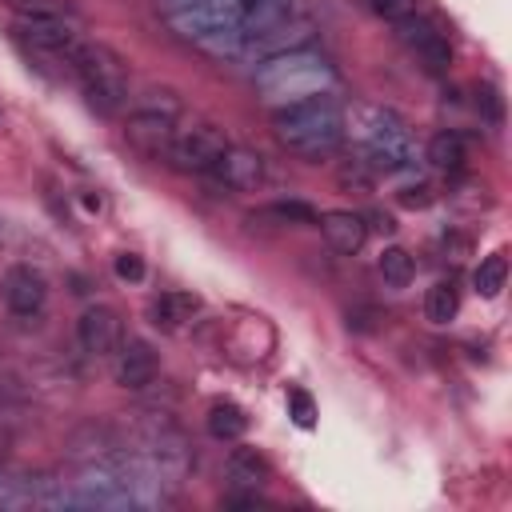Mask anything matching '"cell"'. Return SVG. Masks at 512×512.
Masks as SVG:
<instances>
[{"label": "cell", "instance_id": "6", "mask_svg": "<svg viewBox=\"0 0 512 512\" xmlns=\"http://www.w3.org/2000/svg\"><path fill=\"white\" fill-rule=\"evenodd\" d=\"M176 120H180L176 92L172 88H152V92H144L132 104L128 120H124V140L144 160H164L168 156V144L176 136Z\"/></svg>", "mask_w": 512, "mask_h": 512}, {"label": "cell", "instance_id": "32", "mask_svg": "<svg viewBox=\"0 0 512 512\" xmlns=\"http://www.w3.org/2000/svg\"><path fill=\"white\" fill-rule=\"evenodd\" d=\"M372 224H376V232H392V228H396V224H392V216H380V212L372 216Z\"/></svg>", "mask_w": 512, "mask_h": 512}, {"label": "cell", "instance_id": "18", "mask_svg": "<svg viewBox=\"0 0 512 512\" xmlns=\"http://www.w3.org/2000/svg\"><path fill=\"white\" fill-rule=\"evenodd\" d=\"M224 476L240 492H260L272 480V468H268V460L256 448H232L228 460H224Z\"/></svg>", "mask_w": 512, "mask_h": 512}, {"label": "cell", "instance_id": "12", "mask_svg": "<svg viewBox=\"0 0 512 512\" xmlns=\"http://www.w3.org/2000/svg\"><path fill=\"white\" fill-rule=\"evenodd\" d=\"M0 296H4L12 316L36 320L44 312V304H48V280L32 264H12L4 272V280H0Z\"/></svg>", "mask_w": 512, "mask_h": 512}, {"label": "cell", "instance_id": "31", "mask_svg": "<svg viewBox=\"0 0 512 512\" xmlns=\"http://www.w3.org/2000/svg\"><path fill=\"white\" fill-rule=\"evenodd\" d=\"M480 104H484L488 120H492V124H500V96H496L492 88H484V92H480Z\"/></svg>", "mask_w": 512, "mask_h": 512}, {"label": "cell", "instance_id": "15", "mask_svg": "<svg viewBox=\"0 0 512 512\" xmlns=\"http://www.w3.org/2000/svg\"><path fill=\"white\" fill-rule=\"evenodd\" d=\"M320 232H324V244L336 252V256H356L368 240V224L360 212H348V208H336V212H324L320 220Z\"/></svg>", "mask_w": 512, "mask_h": 512}, {"label": "cell", "instance_id": "8", "mask_svg": "<svg viewBox=\"0 0 512 512\" xmlns=\"http://www.w3.org/2000/svg\"><path fill=\"white\" fill-rule=\"evenodd\" d=\"M224 148H228L224 128H216V124H208V120H196V124H188V128H176V136H172L164 160H168L176 172L204 176V172L220 160Z\"/></svg>", "mask_w": 512, "mask_h": 512}, {"label": "cell", "instance_id": "22", "mask_svg": "<svg viewBox=\"0 0 512 512\" xmlns=\"http://www.w3.org/2000/svg\"><path fill=\"white\" fill-rule=\"evenodd\" d=\"M376 268H380V276H384L388 288H408L412 276H416V260H412L404 248H384Z\"/></svg>", "mask_w": 512, "mask_h": 512}, {"label": "cell", "instance_id": "4", "mask_svg": "<svg viewBox=\"0 0 512 512\" xmlns=\"http://www.w3.org/2000/svg\"><path fill=\"white\" fill-rule=\"evenodd\" d=\"M348 136L360 144V160L372 172H400L412 164V132L408 124L380 104H364L348 120Z\"/></svg>", "mask_w": 512, "mask_h": 512}, {"label": "cell", "instance_id": "7", "mask_svg": "<svg viewBox=\"0 0 512 512\" xmlns=\"http://www.w3.org/2000/svg\"><path fill=\"white\" fill-rule=\"evenodd\" d=\"M72 500H76V508H96V512H128V508H136V496L124 484V476L112 464V456L80 464V472L72 480Z\"/></svg>", "mask_w": 512, "mask_h": 512}, {"label": "cell", "instance_id": "11", "mask_svg": "<svg viewBox=\"0 0 512 512\" xmlns=\"http://www.w3.org/2000/svg\"><path fill=\"white\" fill-rule=\"evenodd\" d=\"M12 32H16L20 44H28V48H36L44 56H60V60H68L76 52V44L84 40L76 20H28V16H16Z\"/></svg>", "mask_w": 512, "mask_h": 512}, {"label": "cell", "instance_id": "24", "mask_svg": "<svg viewBox=\"0 0 512 512\" xmlns=\"http://www.w3.org/2000/svg\"><path fill=\"white\" fill-rule=\"evenodd\" d=\"M8 8L28 20H76L68 0H8Z\"/></svg>", "mask_w": 512, "mask_h": 512}, {"label": "cell", "instance_id": "29", "mask_svg": "<svg viewBox=\"0 0 512 512\" xmlns=\"http://www.w3.org/2000/svg\"><path fill=\"white\" fill-rule=\"evenodd\" d=\"M112 268H116V276L128 280V284H140V280H144V260H140L136 252H120Z\"/></svg>", "mask_w": 512, "mask_h": 512}, {"label": "cell", "instance_id": "30", "mask_svg": "<svg viewBox=\"0 0 512 512\" xmlns=\"http://www.w3.org/2000/svg\"><path fill=\"white\" fill-rule=\"evenodd\" d=\"M272 216H280V220H300V224H316L320 216L308 208V204H296V200H288V204H276V208H268Z\"/></svg>", "mask_w": 512, "mask_h": 512}, {"label": "cell", "instance_id": "28", "mask_svg": "<svg viewBox=\"0 0 512 512\" xmlns=\"http://www.w3.org/2000/svg\"><path fill=\"white\" fill-rule=\"evenodd\" d=\"M396 200H400L404 208H428V204H432V188H428L424 180H416V184H404V188L396 192Z\"/></svg>", "mask_w": 512, "mask_h": 512}, {"label": "cell", "instance_id": "25", "mask_svg": "<svg viewBox=\"0 0 512 512\" xmlns=\"http://www.w3.org/2000/svg\"><path fill=\"white\" fill-rule=\"evenodd\" d=\"M336 180H340V188H348V192H372L376 172H372L364 160H348V164H340Z\"/></svg>", "mask_w": 512, "mask_h": 512}, {"label": "cell", "instance_id": "23", "mask_svg": "<svg viewBox=\"0 0 512 512\" xmlns=\"http://www.w3.org/2000/svg\"><path fill=\"white\" fill-rule=\"evenodd\" d=\"M504 280H508V260H504V252L484 256V260L476 264V272H472V284H476L480 296H500Z\"/></svg>", "mask_w": 512, "mask_h": 512}, {"label": "cell", "instance_id": "1", "mask_svg": "<svg viewBox=\"0 0 512 512\" xmlns=\"http://www.w3.org/2000/svg\"><path fill=\"white\" fill-rule=\"evenodd\" d=\"M272 132L280 140V148H288L300 160H328L340 152V144L348 140V112L340 108V100L332 92L276 108L272 116Z\"/></svg>", "mask_w": 512, "mask_h": 512}, {"label": "cell", "instance_id": "2", "mask_svg": "<svg viewBox=\"0 0 512 512\" xmlns=\"http://www.w3.org/2000/svg\"><path fill=\"white\" fill-rule=\"evenodd\" d=\"M256 96L272 108H288V104H300V100H312V96H324L336 88V68L316 52V48H284V52H272L260 60L256 76Z\"/></svg>", "mask_w": 512, "mask_h": 512}, {"label": "cell", "instance_id": "27", "mask_svg": "<svg viewBox=\"0 0 512 512\" xmlns=\"http://www.w3.org/2000/svg\"><path fill=\"white\" fill-rule=\"evenodd\" d=\"M368 4H372V12H376V16H384L388 24H396V20L416 16V12H420V0H368Z\"/></svg>", "mask_w": 512, "mask_h": 512}, {"label": "cell", "instance_id": "17", "mask_svg": "<svg viewBox=\"0 0 512 512\" xmlns=\"http://www.w3.org/2000/svg\"><path fill=\"white\" fill-rule=\"evenodd\" d=\"M196 312H200V296L184 292V288H168V292L152 296V304H148V320L164 332H180Z\"/></svg>", "mask_w": 512, "mask_h": 512}, {"label": "cell", "instance_id": "5", "mask_svg": "<svg viewBox=\"0 0 512 512\" xmlns=\"http://www.w3.org/2000/svg\"><path fill=\"white\" fill-rule=\"evenodd\" d=\"M68 64H72L92 112L116 116L128 104V68L120 60V52H112L100 40H80L76 52L68 56Z\"/></svg>", "mask_w": 512, "mask_h": 512}, {"label": "cell", "instance_id": "13", "mask_svg": "<svg viewBox=\"0 0 512 512\" xmlns=\"http://www.w3.org/2000/svg\"><path fill=\"white\" fill-rule=\"evenodd\" d=\"M76 340L88 356H116V348L124 344L120 312L108 308V304H88L76 320Z\"/></svg>", "mask_w": 512, "mask_h": 512}, {"label": "cell", "instance_id": "3", "mask_svg": "<svg viewBox=\"0 0 512 512\" xmlns=\"http://www.w3.org/2000/svg\"><path fill=\"white\" fill-rule=\"evenodd\" d=\"M164 20L188 44L212 56H240L244 0H164Z\"/></svg>", "mask_w": 512, "mask_h": 512}, {"label": "cell", "instance_id": "9", "mask_svg": "<svg viewBox=\"0 0 512 512\" xmlns=\"http://www.w3.org/2000/svg\"><path fill=\"white\" fill-rule=\"evenodd\" d=\"M396 28V40L432 72V76H440V72H448V64H452V44H448V36L428 20V16H404V20H396L392 24Z\"/></svg>", "mask_w": 512, "mask_h": 512}, {"label": "cell", "instance_id": "26", "mask_svg": "<svg viewBox=\"0 0 512 512\" xmlns=\"http://www.w3.org/2000/svg\"><path fill=\"white\" fill-rule=\"evenodd\" d=\"M288 416L300 424V428H312L316 424V404L304 388H288Z\"/></svg>", "mask_w": 512, "mask_h": 512}, {"label": "cell", "instance_id": "10", "mask_svg": "<svg viewBox=\"0 0 512 512\" xmlns=\"http://www.w3.org/2000/svg\"><path fill=\"white\" fill-rule=\"evenodd\" d=\"M216 188L224 192H256L264 184V156L252 152V148H240V144H228L220 152V160L204 172Z\"/></svg>", "mask_w": 512, "mask_h": 512}, {"label": "cell", "instance_id": "19", "mask_svg": "<svg viewBox=\"0 0 512 512\" xmlns=\"http://www.w3.org/2000/svg\"><path fill=\"white\" fill-rule=\"evenodd\" d=\"M204 424H208V436L212 440H240L244 432H248V416H244V408L240 404H228V400H220V404H212L208 408V416H204Z\"/></svg>", "mask_w": 512, "mask_h": 512}, {"label": "cell", "instance_id": "14", "mask_svg": "<svg viewBox=\"0 0 512 512\" xmlns=\"http://www.w3.org/2000/svg\"><path fill=\"white\" fill-rule=\"evenodd\" d=\"M112 372H116V384H120V388L140 392V388H148V384L156 380V372H160V356H156V348H152L148 340L132 336V340H124V344L116 348V364H112Z\"/></svg>", "mask_w": 512, "mask_h": 512}, {"label": "cell", "instance_id": "20", "mask_svg": "<svg viewBox=\"0 0 512 512\" xmlns=\"http://www.w3.org/2000/svg\"><path fill=\"white\" fill-rule=\"evenodd\" d=\"M456 312H460V288L452 280H436L424 292V316L432 324H448V320H456Z\"/></svg>", "mask_w": 512, "mask_h": 512}, {"label": "cell", "instance_id": "16", "mask_svg": "<svg viewBox=\"0 0 512 512\" xmlns=\"http://www.w3.org/2000/svg\"><path fill=\"white\" fill-rule=\"evenodd\" d=\"M32 508H40V472L0 460V512H32Z\"/></svg>", "mask_w": 512, "mask_h": 512}, {"label": "cell", "instance_id": "21", "mask_svg": "<svg viewBox=\"0 0 512 512\" xmlns=\"http://www.w3.org/2000/svg\"><path fill=\"white\" fill-rule=\"evenodd\" d=\"M428 160L440 168V172H460L464 168V140L456 132H436L428 140Z\"/></svg>", "mask_w": 512, "mask_h": 512}]
</instances>
